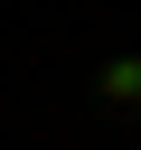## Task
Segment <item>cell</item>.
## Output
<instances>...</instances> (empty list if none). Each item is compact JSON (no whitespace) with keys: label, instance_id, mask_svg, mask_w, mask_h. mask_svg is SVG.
<instances>
[{"label":"cell","instance_id":"obj_1","mask_svg":"<svg viewBox=\"0 0 141 150\" xmlns=\"http://www.w3.org/2000/svg\"><path fill=\"white\" fill-rule=\"evenodd\" d=\"M94 94H103L113 112H132V103H141V56H132V47L103 56V66H94Z\"/></svg>","mask_w":141,"mask_h":150}]
</instances>
